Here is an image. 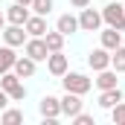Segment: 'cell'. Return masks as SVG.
<instances>
[{
	"label": "cell",
	"mask_w": 125,
	"mask_h": 125,
	"mask_svg": "<svg viewBox=\"0 0 125 125\" xmlns=\"http://www.w3.org/2000/svg\"><path fill=\"white\" fill-rule=\"evenodd\" d=\"M61 84H64V90L79 93V96H84L90 87H93V82H90L84 73H64V76H61Z\"/></svg>",
	"instance_id": "7a4b0ae2"
},
{
	"label": "cell",
	"mask_w": 125,
	"mask_h": 125,
	"mask_svg": "<svg viewBox=\"0 0 125 125\" xmlns=\"http://www.w3.org/2000/svg\"><path fill=\"white\" fill-rule=\"evenodd\" d=\"M0 87L9 93V99H15V102L26 99V87H23V82H21V76H18L15 70H9V73L0 76Z\"/></svg>",
	"instance_id": "6da1fadb"
},
{
	"label": "cell",
	"mask_w": 125,
	"mask_h": 125,
	"mask_svg": "<svg viewBox=\"0 0 125 125\" xmlns=\"http://www.w3.org/2000/svg\"><path fill=\"white\" fill-rule=\"evenodd\" d=\"M23 29H26L29 38H44V35H47V21H44V15H29L26 23H23Z\"/></svg>",
	"instance_id": "9c48e42d"
},
{
	"label": "cell",
	"mask_w": 125,
	"mask_h": 125,
	"mask_svg": "<svg viewBox=\"0 0 125 125\" xmlns=\"http://www.w3.org/2000/svg\"><path fill=\"white\" fill-rule=\"evenodd\" d=\"M3 41L9 47H23L26 44V29L18 26V23H9V26H3Z\"/></svg>",
	"instance_id": "52a82bcc"
},
{
	"label": "cell",
	"mask_w": 125,
	"mask_h": 125,
	"mask_svg": "<svg viewBox=\"0 0 125 125\" xmlns=\"http://www.w3.org/2000/svg\"><path fill=\"white\" fill-rule=\"evenodd\" d=\"M3 26H6V15L0 12V32H3Z\"/></svg>",
	"instance_id": "4316f807"
},
{
	"label": "cell",
	"mask_w": 125,
	"mask_h": 125,
	"mask_svg": "<svg viewBox=\"0 0 125 125\" xmlns=\"http://www.w3.org/2000/svg\"><path fill=\"white\" fill-rule=\"evenodd\" d=\"M35 64H38V61H32L29 55H23V58H18V61H15L12 70H15L21 79H29V76H35Z\"/></svg>",
	"instance_id": "9a60e30c"
},
{
	"label": "cell",
	"mask_w": 125,
	"mask_h": 125,
	"mask_svg": "<svg viewBox=\"0 0 125 125\" xmlns=\"http://www.w3.org/2000/svg\"><path fill=\"white\" fill-rule=\"evenodd\" d=\"M15 61H18V55H15V47H0V76L3 73H9L12 67H15Z\"/></svg>",
	"instance_id": "5bb4252c"
},
{
	"label": "cell",
	"mask_w": 125,
	"mask_h": 125,
	"mask_svg": "<svg viewBox=\"0 0 125 125\" xmlns=\"http://www.w3.org/2000/svg\"><path fill=\"white\" fill-rule=\"evenodd\" d=\"M29 9L35 12V15H44V18H47V15L52 12V0H32Z\"/></svg>",
	"instance_id": "7402d4cb"
},
{
	"label": "cell",
	"mask_w": 125,
	"mask_h": 125,
	"mask_svg": "<svg viewBox=\"0 0 125 125\" xmlns=\"http://www.w3.org/2000/svg\"><path fill=\"white\" fill-rule=\"evenodd\" d=\"M70 3H73L76 9H84V6H90V0H70Z\"/></svg>",
	"instance_id": "484cf974"
},
{
	"label": "cell",
	"mask_w": 125,
	"mask_h": 125,
	"mask_svg": "<svg viewBox=\"0 0 125 125\" xmlns=\"http://www.w3.org/2000/svg\"><path fill=\"white\" fill-rule=\"evenodd\" d=\"M87 64H90V70H105V67H111V50H105V47H99L93 50L90 55H87Z\"/></svg>",
	"instance_id": "30bf717a"
},
{
	"label": "cell",
	"mask_w": 125,
	"mask_h": 125,
	"mask_svg": "<svg viewBox=\"0 0 125 125\" xmlns=\"http://www.w3.org/2000/svg\"><path fill=\"white\" fill-rule=\"evenodd\" d=\"M6 105H9V93H6V90H3V87H0V111H3V108H6Z\"/></svg>",
	"instance_id": "d4e9b609"
},
{
	"label": "cell",
	"mask_w": 125,
	"mask_h": 125,
	"mask_svg": "<svg viewBox=\"0 0 125 125\" xmlns=\"http://www.w3.org/2000/svg\"><path fill=\"white\" fill-rule=\"evenodd\" d=\"M55 29L61 32L64 38H67V35H73V32L79 29V18H73V15H61V18H58V23H55Z\"/></svg>",
	"instance_id": "e0dca14e"
},
{
	"label": "cell",
	"mask_w": 125,
	"mask_h": 125,
	"mask_svg": "<svg viewBox=\"0 0 125 125\" xmlns=\"http://www.w3.org/2000/svg\"><path fill=\"white\" fill-rule=\"evenodd\" d=\"M38 111H41V116H44L47 122H55V119L61 116V99H55V96H44L41 105H38Z\"/></svg>",
	"instance_id": "277c9868"
},
{
	"label": "cell",
	"mask_w": 125,
	"mask_h": 125,
	"mask_svg": "<svg viewBox=\"0 0 125 125\" xmlns=\"http://www.w3.org/2000/svg\"><path fill=\"white\" fill-rule=\"evenodd\" d=\"M102 26V12H96V9H82V15H79V29L84 32H96Z\"/></svg>",
	"instance_id": "8992f818"
},
{
	"label": "cell",
	"mask_w": 125,
	"mask_h": 125,
	"mask_svg": "<svg viewBox=\"0 0 125 125\" xmlns=\"http://www.w3.org/2000/svg\"><path fill=\"white\" fill-rule=\"evenodd\" d=\"M23 52L29 55L32 61H47V55H50V50H47L44 38H26V44H23Z\"/></svg>",
	"instance_id": "5b68a950"
},
{
	"label": "cell",
	"mask_w": 125,
	"mask_h": 125,
	"mask_svg": "<svg viewBox=\"0 0 125 125\" xmlns=\"http://www.w3.org/2000/svg\"><path fill=\"white\" fill-rule=\"evenodd\" d=\"M79 111H82V96H79V93H70V90H64V96H61V114L73 119Z\"/></svg>",
	"instance_id": "ba28073f"
},
{
	"label": "cell",
	"mask_w": 125,
	"mask_h": 125,
	"mask_svg": "<svg viewBox=\"0 0 125 125\" xmlns=\"http://www.w3.org/2000/svg\"><path fill=\"white\" fill-rule=\"evenodd\" d=\"M0 122H6V125L23 122V111H15V108H12V111H6V108H3V111H0Z\"/></svg>",
	"instance_id": "44dd1931"
},
{
	"label": "cell",
	"mask_w": 125,
	"mask_h": 125,
	"mask_svg": "<svg viewBox=\"0 0 125 125\" xmlns=\"http://www.w3.org/2000/svg\"><path fill=\"white\" fill-rule=\"evenodd\" d=\"M111 67L116 73H125V47L119 44L116 50H111Z\"/></svg>",
	"instance_id": "ffe728a7"
},
{
	"label": "cell",
	"mask_w": 125,
	"mask_h": 125,
	"mask_svg": "<svg viewBox=\"0 0 125 125\" xmlns=\"http://www.w3.org/2000/svg\"><path fill=\"white\" fill-rule=\"evenodd\" d=\"M15 3H23V6H29V3H32V0H15Z\"/></svg>",
	"instance_id": "83f0119b"
},
{
	"label": "cell",
	"mask_w": 125,
	"mask_h": 125,
	"mask_svg": "<svg viewBox=\"0 0 125 125\" xmlns=\"http://www.w3.org/2000/svg\"><path fill=\"white\" fill-rule=\"evenodd\" d=\"M111 119H114L116 125H125V105L122 102H116V105L111 108Z\"/></svg>",
	"instance_id": "603a6c76"
},
{
	"label": "cell",
	"mask_w": 125,
	"mask_h": 125,
	"mask_svg": "<svg viewBox=\"0 0 125 125\" xmlns=\"http://www.w3.org/2000/svg\"><path fill=\"white\" fill-rule=\"evenodd\" d=\"M47 70H50L52 76H64V73H67V55H64L61 50L47 55Z\"/></svg>",
	"instance_id": "7c38bea8"
},
{
	"label": "cell",
	"mask_w": 125,
	"mask_h": 125,
	"mask_svg": "<svg viewBox=\"0 0 125 125\" xmlns=\"http://www.w3.org/2000/svg\"><path fill=\"white\" fill-rule=\"evenodd\" d=\"M102 21L108 23V26H114V29H125V6L122 3H108L105 9H102Z\"/></svg>",
	"instance_id": "3957f363"
},
{
	"label": "cell",
	"mask_w": 125,
	"mask_h": 125,
	"mask_svg": "<svg viewBox=\"0 0 125 125\" xmlns=\"http://www.w3.org/2000/svg\"><path fill=\"white\" fill-rule=\"evenodd\" d=\"M44 44H47V50H50V52H58V50L64 47V35H61L58 29H55V32L47 29V35H44Z\"/></svg>",
	"instance_id": "d6986e66"
},
{
	"label": "cell",
	"mask_w": 125,
	"mask_h": 125,
	"mask_svg": "<svg viewBox=\"0 0 125 125\" xmlns=\"http://www.w3.org/2000/svg\"><path fill=\"white\" fill-rule=\"evenodd\" d=\"M119 44H122V32H119V29L108 26V29L102 32V47H105V50H116Z\"/></svg>",
	"instance_id": "2e32d148"
},
{
	"label": "cell",
	"mask_w": 125,
	"mask_h": 125,
	"mask_svg": "<svg viewBox=\"0 0 125 125\" xmlns=\"http://www.w3.org/2000/svg\"><path fill=\"white\" fill-rule=\"evenodd\" d=\"M73 122H76V125H93V116H90V114H84V111H79V114L73 116Z\"/></svg>",
	"instance_id": "cb8c5ba5"
},
{
	"label": "cell",
	"mask_w": 125,
	"mask_h": 125,
	"mask_svg": "<svg viewBox=\"0 0 125 125\" xmlns=\"http://www.w3.org/2000/svg\"><path fill=\"white\" fill-rule=\"evenodd\" d=\"M26 18H29V6H23V3H12V6L6 9V21H9V23L23 26V23H26Z\"/></svg>",
	"instance_id": "8fae6325"
},
{
	"label": "cell",
	"mask_w": 125,
	"mask_h": 125,
	"mask_svg": "<svg viewBox=\"0 0 125 125\" xmlns=\"http://www.w3.org/2000/svg\"><path fill=\"white\" fill-rule=\"evenodd\" d=\"M116 102H122V90H119V87L102 90V96H99V105H102V108H108V111H111V108H114Z\"/></svg>",
	"instance_id": "ac0fdd59"
},
{
	"label": "cell",
	"mask_w": 125,
	"mask_h": 125,
	"mask_svg": "<svg viewBox=\"0 0 125 125\" xmlns=\"http://www.w3.org/2000/svg\"><path fill=\"white\" fill-rule=\"evenodd\" d=\"M116 82H119V79H116V70H111V67L99 70V76H96V87H99V90H111V87H119Z\"/></svg>",
	"instance_id": "4fadbf2b"
}]
</instances>
